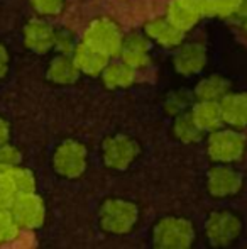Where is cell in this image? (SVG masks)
Instances as JSON below:
<instances>
[{"mask_svg": "<svg viewBox=\"0 0 247 249\" xmlns=\"http://www.w3.org/2000/svg\"><path fill=\"white\" fill-rule=\"evenodd\" d=\"M207 48L201 43L180 44L173 56V66L183 76H191L200 73L207 65Z\"/></svg>", "mask_w": 247, "mask_h": 249, "instance_id": "10", "label": "cell"}, {"mask_svg": "<svg viewBox=\"0 0 247 249\" xmlns=\"http://www.w3.org/2000/svg\"><path fill=\"white\" fill-rule=\"evenodd\" d=\"M7 71H9V53L3 44H0V78H3Z\"/></svg>", "mask_w": 247, "mask_h": 249, "instance_id": "30", "label": "cell"}, {"mask_svg": "<svg viewBox=\"0 0 247 249\" xmlns=\"http://www.w3.org/2000/svg\"><path fill=\"white\" fill-rule=\"evenodd\" d=\"M82 71L76 66L73 54H58L48 66V78L56 85H71L80 78Z\"/></svg>", "mask_w": 247, "mask_h": 249, "instance_id": "17", "label": "cell"}, {"mask_svg": "<svg viewBox=\"0 0 247 249\" xmlns=\"http://www.w3.org/2000/svg\"><path fill=\"white\" fill-rule=\"evenodd\" d=\"M20 161H22V154L17 148L7 144L0 146V168H14L19 166Z\"/></svg>", "mask_w": 247, "mask_h": 249, "instance_id": "28", "label": "cell"}, {"mask_svg": "<svg viewBox=\"0 0 247 249\" xmlns=\"http://www.w3.org/2000/svg\"><path fill=\"white\" fill-rule=\"evenodd\" d=\"M144 33L149 39H152L163 48H178L185 39V33L173 26L168 17H156L146 22Z\"/></svg>", "mask_w": 247, "mask_h": 249, "instance_id": "13", "label": "cell"}, {"mask_svg": "<svg viewBox=\"0 0 247 249\" xmlns=\"http://www.w3.org/2000/svg\"><path fill=\"white\" fill-rule=\"evenodd\" d=\"M242 29H244V33H246V36H247V17L244 19V22H242Z\"/></svg>", "mask_w": 247, "mask_h": 249, "instance_id": "33", "label": "cell"}, {"mask_svg": "<svg viewBox=\"0 0 247 249\" xmlns=\"http://www.w3.org/2000/svg\"><path fill=\"white\" fill-rule=\"evenodd\" d=\"M102 80L107 89H127L135 82V70L127 63H109L102 71Z\"/></svg>", "mask_w": 247, "mask_h": 249, "instance_id": "18", "label": "cell"}, {"mask_svg": "<svg viewBox=\"0 0 247 249\" xmlns=\"http://www.w3.org/2000/svg\"><path fill=\"white\" fill-rule=\"evenodd\" d=\"M224 124L235 129L247 127V93H231L229 92L220 100Z\"/></svg>", "mask_w": 247, "mask_h": 249, "instance_id": "16", "label": "cell"}, {"mask_svg": "<svg viewBox=\"0 0 247 249\" xmlns=\"http://www.w3.org/2000/svg\"><path fill=\"white\" fill-rule=\"evenodd\" d=\"M185 5H188L190 9L197 10L198 14H201V17L205 16V9H207V0H180Z\"/></svg>", "mask_w": 247, "mask_h": 249, "instance_id": "31", "label": "cell"}, {"mask_svg": "<svg viewBox=\"0 0 247 249\" xmlns=\"http://www.w3.org/2000/svg\"><path fill=\"white\" fill-rule=\"evenodd\" d=\"M207 17H218V19H231L247 17V0H207Z\"/></svg>", "mask_w": 247, "mask_h": 249, "instance_id": "20", "label": "cell"}, {"mask_svg": "<svg viewBox=\"0 0 247 249\" xmlns=\"http://www.w3.org/2000/svg\"><path fill=\"white\" fill-rule=\"evenodd\" d=\"M76 39L69 31L66 29H58L56 34H54V50H56L60 54H73L76 48Z\"/></svg>", "mask_w": 247, "mask_h": 249, "instance_id": "27", "label": "cell"}, {"mask_svg": "<svg viewBox=\"0 0 247 249\" xmlns=\"http://www.w3.org/2000/svg\"><path fill=\"white\" fill-rule=\"evenodd\" d=\"M169 20L173 22V26H176L180 31L186 33V31L193 29L198 24V20L201 19V14H198L197 10L190 9L180 0H173L168 7V14H166Z\"/></svg>", "mask_w": 247, "mask_h": 249, "instance_id": "22", "label": "cell"}, {"mask_svg": "<svg viewBox=\"0 0 247 249\" xmlns=\"http://www.w3.org/2000/svg\"><path fill=\"white\" fill-rule=\"evenodd\" d=\"M31 5L41 16H58L63 10L65 0H31Z\"/></svg>", "mask_w": 247, "mask_h": 249, "instance_id": "29", "label": "cell"}, {"mask_svg": "<svg viewBox=\"0 0 247 249\" xmlns=\"http://www.w3.org/2000/svg\"><path fill=\"white\" fill-rule=\"evenodd\" d=\"M17 229H19V226H17L16 220H14L10 210L0 209V244L12 239V237H16Z\"/></svg>", "mask_w": 247, "mask_h": 249, "instance_id": "26", "label": "cell"}, {"mask_svg": "<svg viewBox=\"0 0 247 249\" xmlns=\"http://www.w3.org/2000/svg\"><path fill=\"white\" fill-rule=\"evenodd\" d=\"M247 148V139L237 129H217L210 132L207 142L208 156L215 163L232 164L242 160Z\"/></svg>", "mask_w": 247, "mask_h": 249, "instance_id": "3", "label": "cell"}, {"mask_svg": "<svg viewBox=\"0 0 247 249\" xmlns=\"http://www.w3.org/2000/svg\"><path fill=\"white\" fill-rule=\"evenodd\" d=\"M24 44L27 50L46 54L54 46V34L56 29L44 19H33L24 26Z\"/></svg>", "mask_w": 247, "mask_h": 249, "instance_id": "11", "label": "cell"}, {"mask_svg": "<svg viewBox=\"0 0 247 249\" xmlns=\"http://www.w3.org/2000/svg\"><path fill=\"white\" fill-rule=\"evenodd\" d=\"M208 194L215 198H227L239 194L242 188V177L237 170L225 163H217L207 173Z\"/></svg>", "mask_w": 247, "mask_h": 249, "instance_id": "9", "label": "cell"}, {"mask_svg": "<svg viewBox=\"0 0 247 249\" xmlns=\"http://www.w3.org/2000/svg\"><path fill=\"white\" fill-rule=\"evenodd\" d=\"M16 195L17 192L10 180L9 168H0V209H9Z\"/></svg>", "mask_w": 247, "mask_h": 249, "instance_id": "25", "label": "cell"}, {"mask_svg": "<svg viewBox=\"0 0 247 249\" xmlns=\"http://www.w3.org/2000/svg\"><path fill=\"white\" fill-rule=\"evenodd\" d=\"M73 58H75V63L80 68V71L88 76L102 75V71L109 65V59H110L107 54L97 51L95 48L88 46L85 41L76 44L75 51H73Z\"/></svg>", "mask_w": 247, "mask_h": 249, "instance_id": "15", "label": "cell"}, {"mask_svg": "<svg viewBox=\"0 0 247 249\" xmlns=\"http://www.w3.org/2000/svg\"><path fill=\"white\" fill-rule=\"evenodd\" d=\"M102 156L103 163L109 168L124 171L139 156V144L135 142V139L125 134L110 136L102 144Z\"/></svg>", "mask_w": 247, "mask_h": 249, "instance_id": "7", "label": "cell"}, {"mask_svg": "<svg viewBox=\"0 0 247 249\" xmlns=\"http://www.w3.org/2000/svg\"><path fill=\"white\" fill-rule=\"evenodd\" d=\"M10 138V125L3 117H0V146L7 144Z\"/></svg>", "mask_w": 247, "mask_h": 249, "instance_id": "32", "label": "cell"}, {"mask_svg": "<svg viewBox=\"0 0 247 249\" xmlns=\"http://www.w3.org/2000/svg\"><path fill=\"white\" fill-rule=\"evenodd\" d=\"M195 237L193 224L183 217H165L152 229V244L159 249H186Z\"/></svg>", "mask_w": 247, "mask_h": 249, "instance_id": "2", "label": "cell"}, {"mask_svg": "<svg viewBox=\"0 0 247 249\" xmlns=\"http://www.w3.org/2000/svg\"><path fill=\"white\" fill-rule=\"evenodd\" d=\"M173 134L183 144H195L203 139L205 132L198 127L195 119L191 117V112L186 110L183 114L176 115L175 122H173Z\"/></svg>", "mask_w": 247, "mask_h": 249, "instance_id": "21", "label": "cell"}, {"mask_svg": "<svg viewBox=\"0 0 247 249\" xmlns=\"http://www.w3.org/2000/svg\"><path fill=\"white\" fill-rule=\"evenodd\" d=\"M149 50H151V43H149L148 37L137 33H131L124 36L119 56L124 63H127L134 70H141L148 66L149 61H151Z\"/></svg>", "mask_w": 247, "mask_h": 249, "instance_id": "12", "label": "cell"}, {"mask_svg": "<svg viewBox=\"0 0 247 249\" xmlns=\"http://www.w3.org/2000/svg\"><path fill=\"white\" fill-rule=\"evenodd\" d=\"M242 229L241 219L232 212H214L207 220V237L212 246L224 248L239 237Z\"/></svg>", "mask_w": 247, "mask_h": 249, "instance_id": "8", "label": "cell"}, {"mask_svg": "<svg viewBox=\"0 0 247 249\" xmlns=\"http://www.w3.org/2000/svg\"><path fill=\"white\" fill-rule=\"evenodd\" d=\"M191 97L193 95L185 92V90H176V92L168 93L163 107H165V110L168 112L169 115L176 117V115L183 114V112H186L188 108L191 107Z\"/></svg>", "mask_w": 247, "mask_h": 249, "instance_id": "24", "label": "cell"}, {"mask_svg": "<svg viewBox=\"0 0 247 249\" xmlns=\"http://www.w3.org/2000/svg\"><path fill=\"white\" fill-rule=\"evenodd\" d=\"M9 210L16 224L22 229H37L43 226L46 219V205L43 198L36 195V192L17 194L9 205Z\"/></svg>", "mask_w": 247, "mask_h": 249, "instance_id": "6", "label": "cell"}, {"mask_svg": "<svg viewBox=\"0 0 247 249\" xmlns=\"http://www.w3.org/2000/svg\"><path fill=\"white\" fill-rule=\"evenodd\" d=\"M124 34L120 33L119 26L109 17H99L92 20L83 34V41L88 46L95 48L97 51L103 53L109 58L119 56L122 46Z\"/></svg>", "mask_w": 247, "mask_h": 249, "instance_id": "4", "label": "cell"}, {"mask_svg": "<svg viewBox=\"0 0 247 249\" xmlns=\"http://www.w3.org/2000/svg\"><path fill=\"white\" fill-rule=\"evenodd\" d=\"M191 117L203 132H214L224 125L220 102L215 100H197L190 107Z\"/></svg>", "mask_w": 247, "mask_h": 249, "instance_id": "14", "label": "cell"}, {"mask_svg": "<svg viewBox=\"0 0 247 249\" xmlns=\"http://www.w3.org/2000/svg\"><path fill=\"white\" fill-rule=\"evenodd\" d=\"M100 226L105 232L124 236L131 232L139 220V207L122 198H110L103 202L99 213Z\"/></svg>", "mask_w": 247, "mask_h": 249, "instance_id": "1", "label": "cell"}, {"mask_svg": "<svg viewBox=\"0 0 247 249\" xmlns=\"http://www.w3.org/2000/svg\"><path fill=\"white\" fill-rule=\"evenodd\" d=\"M10 180L14 183L17 194H27V192H36V178H34L33 171L27 170V168L14 166L9 168Z\"/></svg>", "mask_w": 247, "mask_h": 249, "instance_id": "23", "label": "cell"}, {"mask_svg": "<svg viewBox=\"0 0 247 249\" xmlns=\"http://www.w3.org/2000/svg\"><path fill=\"white\" fill-rule=\"evenodd\" d=\"M231 83L220 75H210L207 78L200 80L195 87L193 95L198 100H215L220 102L229 93Z\"/></svg>", "mask_w": 247, "mask_h": 249, "instance_id": "19", "label": "cell"}, {"mask_svg": "<svg viewBox=\"0 0 247 249\" xmlns=\"http://www.w3.org/2000/svg\"><path fill=\"white\" fill-rule=\"evenodd\" d=\"M88 164V153L82 142L66 139L56 148L53 154V168L63 178H78L85 173Z\"/></svg>", "mask_w": 247, "mask_h": 249, "instance_id": "5", "label": "cell"}]
</instances>
